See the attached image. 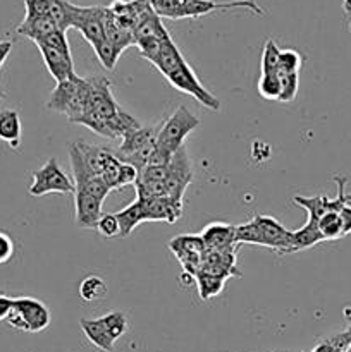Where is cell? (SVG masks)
<instances>
[{
  "mask_svg": "<svg viewBox=\"0 0 351 352\" xmlns=\"http://www.w3.org/2000/svg\"><path fill=\"white\" fill-rule=\"evenodd\" d=\"M226 280L227 278L220 277V275H212V274H205V272H200V274L196 275V284H198V291L203 301L212 299L213 296L219 294V292L222 291Z\"/></svg>",
  "mask_w": 351,
  "mask_h": 352,
  "instance_id": "obj_25",
  "label": "cell"
},
{
  "mask_svg": "<svg viewBox=\"0 0 351 352\" xmlns=\"http://www.w3.org/2000/svg\"><path fill=\"white\" fill-rule=\"evenodd\" d=\"M332 181L337 184V196L334 199L327 198V196H313V198H305V196H295L292 201L298 206H301L303 210H306L308 213V220L312 222H319V219L322 215H326L327 212H339L344 206L351 205V195L346 192V184L348 177L343 175H334Z\"/></svg>",
  "mask_w": 351,
  "mask_h": 352,
  "instance_id": "obj_6",
  "label": "cell"
},
{
  "mask_svg": "<svg viewBox=\"0 0 351 352\" xmlns=\"http://www.w3.org/2000/svg\"><path fill=\"white\" fill-rule=\"evenodd\" d=\"M88 79V102H86V110L98 113L105 120L112 119L117 116L120 107L112 96L110 89V81L103 76H92Z\"/></svg>",
  "mask_w": 351,
  "mask_h": 352,
  "instance_id": "obj_10",
  "label": "cell"
},
{
  "mask_svg": "<svg viewBox=\"0 0 351 352\" xmlns=\"http://www.w3.org/2000/svg\"><path fill=\"white\" fill-rule=\"evenodd\" d=\"M117 220H119L120 227V237H127L141 222H147V215H145L143 203L140 199H136L134 203H131L129 206H126L124 210L116 213Z\"/></svg>",
  "mask_w": 351,
  "mask_h": 352,
  "instance_id": "obj_21",
  "label": "cell"
},
{
  "mask_svg": "<svg viewBox=\"0 0 351 352\" xmlns=\"http://www.w3.org/2000/svg\"><path fill=\"white\" fill-rule=\"evenodd\" d=\"M198 126V117L193 116L184 105L178 107L174 113L165 120L162 129L157 133V146L174 155L179 148H182L186 136Z\"/></svg>",
  "mask_w": 351,
  "mask_h": 352,
  "instance_id": "obj_4",
  "label": "cell"
},
{
  "mask_svg": "<svg viewBox=\"0 0 351 352\" xmlns=\"http://www.w3.org/2000/svg\"><path fill=\"white\" fill-rule=\"evenodd\" d=\"M12 302H14V299L0 294V322H2V320H7L10 309H12Z\"/></svg>",
  "mask_w": 351,
  "mask_h": 352,
  "instance_id": "obj_37",
  "label": "cell"
},
{
  "mask_svg": "<svg viewBox=\"0 0 351 352\" xmlns=\"http://www.w3.org/2000/svg\"><path fill=\"white\" fill-rule=\"evenodd\" d=\"M36 47L55 82H62L76 74L65 31L58 30L55 33L48 34L43 40L36 41Z\"/></svg>",
  "mask_w": 351,
  "mask_h": 352,
  "instance_id": "obj_2",
  "label": "cell"
},
{
  "mask_svg": "<svg viewBox=\"0 0 351 352\" xmlns=\"http://www.w3.org/2000/svg\"><path fill=\"white\" fill-rule=\"evenodd\" d=\"M79 296L86 302L102 301L107 296V284L103 282V278L89 275V277L83 278V282L79 284Z\"/></svg>",
  "mask_w": 351,
  "mask_h": 352,
  "instance_id": "obj_24",
  "label": "cell"
},
{
  "mask_svg": "<svg viewBox=\"0 0 351 352\" xmlns=\"http://www.w3.org/2000/svg\"><path fill=\"white\" fill-rule=\"evenodd\" d=\"M136 181H138V170H136V168H134L133 165H127V164L120 165L116 189L126 188V186H129V184H136Z\"/></svg>",
  "mask_w": 351,
  "mask_h": 352,
  "instance_id": "obj_35",
  "label": "cell"
},
{
  "mask_svg": "<svg viewBox=\"0 0 351 352\" xmlns=\"http://www.w3.org/2000/svg\"><path fill=\"white\" fill-rule=\"evenodd\" d=\"M58 31L57 23L52 19L50 16H41V17H33V19H23V23L17 26V33L23 34V36L30 38L34 43L43 38H47L48 34Z\"/></svg>",
  "mask_w": 351,
  "mask_h": 352,
  "instance_id": "obj_19",
  "label": "cell"
},
{
  "mask_svg": "<svg viewBox=\"0 0 351 352\" xmlns=\"http://www.w3.org/2000/svg\"><path fill=\"white\" fill-rule=\"evenodd\" d=\"M317 226L323 236V241H334L344 236V226L339 212H327L326 215L320 217Z\"/></svg>",
  "mask_w": 351,
  "mask_h": 352,
  "instance_id": "obj_23",
  "label": "cell"
},
{
  "mask_svg": "<svg viewBox=\"0 0 351 352\" xmlns=\"http://www.w3.org/2000/svg\"><path fill=\"white\" fill-rule=\"evenodd\" d=\"M24 19L50 16V0H24Z\"/></svg>",
  "mask_w": 351,
  "mask_h": 352,
  "instance_id": "obj_34",
  "label": "cell"
},
{
  "mask_svg": "<svg viewBox=\"0 0 351 352\" xmlns=\"http://www.w3.org/2000/svg\"><path fill=\"white\" fill-rule=\"evenodd\" d=\"M299 88V78L298 74H288L281 79V95H279L277 102L289 103L296 98Z\"/></svg>",
  "mask_w": 351,
  "mask_h": 352,
  "instance_id": "obj_33",
  "label": "cell"
},
{
  "mask_svg": "<svg viewBox=\"0 0 351 352\" xmlns=\"http://www.w3.org/2000/svg\"><path fill=\"white\" fill-rule=\"evenodd\" d=\"M96 230L100 232V236L107 237V239L119 236L120 227L116 213H103V215L100 217L98 223H96Z\"/></svg>",
  "mask_w": 351,
  "mask_h": 352,
  "instance_id": "obj_32",
  "label": "cell"
},
{
  "mask_svg": "<svg viewBox=\"0 0 351 352\" xmlns=\"http://www.w3.org/2000/svg\"><path fill=\"white\" fill-rule=\"evenodd\" d=\"M322 241H323V236L320 234L319 226H317L315 222H312V220H306V223L301 227V229L291 230L292 253L317 246V244L322 243Z\"/></svg>",
  "mask_w": 351,
  "mask_h": 352,
  "instance_id": "obj_22",
  "label": "cell"
},
{
  "mask_svg": "<svg viewBox=\"0 0 351 352\" xmlns=\"http://www.w3.org/2000/svg\"><path fill=\"white\" fill-rule=\"evenodd\" d=\"M299 67H301V55L296 50H281L279 54V69L275 74L279 79H282L288 74H298Z\"/></svg>",
  "mask_w": 351,
  "mask_h": 352,
  "instance_id": "obj_28",
  "label": "cell"
},
{
  "mask_svg": "<svg viewBox=\"0 0 351 352\" xmlns=\"http://www.w3.org/2000/svg\"><path fill=\"white\" fill-rule=\"evenodd\" d=\"M103 17H105V7L93 6L81 7L76 6L72 28L79 30V33L85 36L92 47L98 45L105 40V26H103Z\"/></svg>",
  "mask_w": 351,
  "mask_h": 352,
  "instance_id": "obj_11",
  "label": "cell"
},
{
  "mask_svg": "<svg viewBox=\"0 0 351 352\" xmlns=\"http://www.w3.org/2000/svg\"><path fill=\"white\" fill-rule=\"evenodd\" d=\"M255 222L258 223V227L262 229L264 234L265 248H270V250L277 251L279 254H291L292 246H291V230L286 229L281 222L274 219V217H265V215H257L253 217Z\"/></svg>",
  "mask_w": 351,
  "mask_h": 352,
  "instance_id": "obj_12",
  "label": "cell"
},
{
  "mask_svg": "<svg viewBox=\"0 0 351 352\" xmlns=\"http://www.w3.org/2000/svg\"><path fill=\"white\" fill-rule=\"evenodd\" d=\"M193 181V168L191 162H189L188 151L186 148H179L174 155H172L171 162H169V172L167 179H165V188H167L169 198L176 199V201H182L184 191Z\"/></svg>",
  "mask_w": 351,
  "mask_h": 352,
  "instance_id": "obj_9",
  "label": "cell"
},
{
  "mask_svg": "<svg viewBox=\"0 0 351 352\" xmlns=\"http://www.w3.org/2000/svg\"><path fill=\"white\" fill-rule=\"evenodd\" d=\"M236 244H257V246L265 248L264 234L253 219L236 227Z\"/></svg>",
  "mask_w": 351,
  "mask_h": 352,
  "instance_id": "obj_26",
  "label": "cell"
},
{
  "mask_svg": "<svg viewBox=\"0 0 351 352\" xmlns=\"http://www.w3.org/2000/svg\"><path fill=\"white\" fill-rule=\"evenodd\" d=\"M341 219H343V226H344V236L351 234V205L344 206L341 210Z\"/></svg>",
  "mask_w": 351,
  "mask_h": 352,
  "instance_id": "obj_38",
  "label": "cell"
},
{
  "mask_svg": "<svg viewBox=\"0 0 351 352\" xmlns=\"http://www.w3.org/2000/svg\"><path fill=\"white\" fill-rule=\"evenodd\" d=\"M279 54H281V48L275 45L274 40L265 41L264 52H262V74H275L277 72Z\"/></svg>",
  "mask_w": 351,
  "mask_h": 352,
  "instance_id": "obj_30",
  "label": "cell"
},
{
  "mask_svg": "<svg viewBox=\"0 0 351 352\" xmlns=\"http://www.w3.org/2000/svg\"><path fill=\"white\" fill-rule=\"evenodd\" d=\"M76 223L83 229H96L102 213L103 201L92 192L76 189Z\"/></svg>",
  "mask_w": 351,
  "mask_h": 352,
  "instance_id": "obj_13",
  "label": "cell"
},
{
  "mask_svg": "<svg viewBox=\"0 0 351 352\" xmlns=\"http://www.w3.org/2000/svg\"><path fill=\"white\" fill-rule=\"evenodd\" d=\"M202 239L205 244V251H215V253L234 251L233 246H236V227L212 223L203 230Z\"/></svg>",
  "mask_w": 351,
  "mask_h": 352,
  "instance_id": "obj_15",
  "label": "cell"
},
{
  "mask_svg": "<svg viewBox=\"0 0 351 352\" xmlns=\"http://www.w3.org/2000/svg\"><path fill=\"white\" fill-rule=\"evenodd\" d=\"M93 50H95L96 58H98L100 64H102L103 67L109 69V71H114V69H116L117 58L120 57V52L117 50L107 38L103 41H100L98 45H95Z\"/></svg>",
  "mask_w": 351,
  "mask_h": 352,
  "instance_id": "obj_29",
  "label": "cell"
},
{
  "mask_svg": "<svg viewBox=\"0 0 351 352\" xmlns=\"http://www.w3.org/2000/svg\"><path fill=\"white\" fill-rule=\"evenodd\" d=\"M229 9H248L257 16H264L265 10L258 6L255 0H184L181 10L178 14V19H196V17L206 16L215 10H229Z\"/></svg>",
  "mask_w": 351,
  "mask_h": 352,
  "instance_id": "obj_8",
  "label": "cell"
},
{
  "mask_svg": "<svg viewBox=\"0 0 351 352\" xmlns=\"http://www.w3.org/2000/svg\"><path fill=\"white\" fill-rule=\"evenodd\" d=\"M2 96H3V91H2V89H0V98H2Z\"/></svg>",
  "mask_w": 351,
  "mask_h": 352,
  "instance_id": "obj_41",
  "label": "cell"
},
{
  "mask_svg": "<svg viewBox=\"0 0 351 352\" xmlns=\"http://www.w3.org/2000/svg\"><path fill=\"white\" fill-rule=\"evenodd\" d=\"M10 50H12V41L9 40L0 41V69H2L3 62L7 60V57H9Z\"/></svg>",
  "mask_w": 351,
  "mask_h": 352,
  "instance_id": "obj_39",
  "label": "cell"
},
{
  "mask_svg": "<svg viewBox=\"0 0 351 352\" xmlns=\"http://www.w3.org/2000/svg\"><path fill=\"white\" fill-rule=\"evenodd\" d=\"M151 144H157V133H155L153 127L141 126L140 129L124 134L123 140H120V146L114 151V155L117 157V160L123 162L129 155L136 153V151L143 150L147 146H151Z\"/></svg>",
  "mask_w": 351,
  "mask_h": 352,
  "instance_id": "obj_16",
  "label": "cell"
},
{
  "mask_svg": "<svg viewBox=\"0 0 351 352\" xmlns=\"http://www.w3.org/2000/svg\"><path fill=\"white\" fill-rule=\"evenodd\" d=\"M258 93L265 100H279L281 79L277 74H262L258 79Z\"/></svg>",
  "mask_w": 351,
  "mask_h": 352,
  "instance_id": "obj_31",
  "label": "cell"
},
{
  "mask_svg": "<svg viewBox=\"0 0 351 352\" xmlns=\"http://www.w3.org/2000/svg\"><path fill=\"white\" fill-rule=\"evenodd\" d=\"M343 10L346 14H351V0H343Z\"/></svg>",
  "mask_w": 351,
  "mask_h": 352,
  "instance_id": "obj_40",
  "label": "cell"
},
{
  "mask_svg": "<svg viewBox=\"0 0 351 352\" xmlns=\"http://www.w3.org/2000/svg\"><path fill=\"white\" fill-rule=\"evenodd\" d=\"M7 323L21 332L38 333L50 325V311L41 301L34 298L14 299Z\"/></svg>",
  "mask_w": 351,
  "mask_h": 352,
  "instance_id": "obj_3",
  "label": "cell"
},
{
  "mask_svg": "<svg viewBox=\"0 0 351 352\" xmlns=\"http://www.w3.org/2000/svg\"><path fill=\"white\" fill-rule=\"evenodd\" d=\"M167 81L171 82V86H174L176 89H179V91L191 95L196 102H200L203 107H206V109L215 110V112L220 110V102L217 100V96H213L212 93L200 82V79L196 78V74L193 72V69L189 67L188 62L182 64L181 67L176 69L174 72H171V74L167 76Z\"/></svg>",
  "mask_w": 351,
  "mask_h": 352,
  "instance_id": "obj_7",
  "label": "cell"
},
{
  "mask_svg": "<svg viewBox=\"0 0 351 352\" xmlns=\"http://www.w3.org/2000/svg\"><path fill=\"white\" fill-rule=\"evenodd\" d=\"M28 191L31 196H43L48 192L72 195L76 192V186L62 170L57 158H48L43 167L33 172V182Z\"/></svg>",
  "mask_w": 351,
  "mask_h": 352,
  "instance_id": "obj_5",
  "label": "cell"
},
{
  "mask_svg": "<svg viewBox=\"0 0 351 352\" xmlns=\"http://www.w3.org/2000/svg\"><path fill=\"white\" fill-rule=\"evenodd\" d=\"M79 325H81V330L86 336V339H88L93 346L98 347L102 352L114 351V344H116V340L110 337V333L107 332V329L103 327V323L100 322V318L96 320L83 318L81 322H79Z\"/></svg>",
  "mask_w": 351,
  "mask_h": 352,
  "instance_id": "obj_20",
  "label": "cell"
},
{
  "mask_svg": "<svg viewBox=\"0 0 351 352\" xmlns=\"http://www.w3.org/2000/svg\"><path fill=\"white\" fill-rule=\"evenodd\" d=\"M14 256V241L9 234L0 230V265L10 261Z\"/></svg>",
  "mask_w": 351,
  "mask_h": 352,
  "instance_id": "obj_36",
  "label": "cell"
},
{
  "mask_svg": "<svg viewBox=\"0 0 351 352\" xmlns=\"http://www.w3.org/2000/svg\"><path fill=\"white\" fill-rule=\"evenodd\" d=\"M88 102V79L74 74L65 81L57 82L47 107L58 113H64L71 122H78L86 112Z\"/></svg>",
  "mask_w": 351,
  "mask_h": 352,
  "instance_id": "obj_1",
  "label": "cell"
},
{
  "mask_svg": "<svg viewBox=\"0 0 351 352\" xmlns=\"http://www.w3.org/2000/svg\"><path fill=\"white\" fill-rule=\"evenodd\" d=\"M114 340H119L127 332V318L123 311H110L100 318Z\"/></svg>",
  "mask_w": 351,
  "mask_h": 352,
  "instance_id": "obj_27",
  "label": "cell"
},
{
  "mask_svg": "<svg viewBox=\"0 0 351 352\" xmlns=\"http://www.w3.org/2000/svg\"><path fill=\"white\" fill-rule=\"evenodd\" d=\"M21 133H23V129H21V117L17 110H0V141L16 150L21 144Z\"/></svg>",
  "mask_w": 351,
  "mask_h": 352,
  "instance_id": "obj_18",
  "label": "cell"
},
{
  "mask_svg": "<svg viewBox=\"0 0 351 352\" xmlns=\"http://www.w3.org/2000/svg\"><path fill=\"white\" fill-rule=\"evenodd\" d=\"M151 64H153L155 67L162 72V76H165V78H167L171 72H174L176 69L181 67L182 64H186V58L182 57V54L179 52V48L176 47V43L172 41V38H171V40H167L162 43L160 50H158L157 57L151 60Z\"/></svg>",
  "mask_w": 351,
  "mask_h": 352,
  "instance_id": "obj_17",
  "label": "cell"
},
{
  "mask_svg": "<svg viewBox=\"0 0 351 352\" xmlns=\"http://www.w3.org/2000/svg\"><path fill=\"white\" fill-rule=\"evenodd\" d=\"M141 203H143L147 222H160V220H164V222L174 223L182 215V201H176V199L169 198V196L147 199V201Z\"/></svg>",
  "mask_w": 351,
  "mask_h": 352,
  "instance_id": "obj_14",
  "label": "cell"
}]
</instances>
